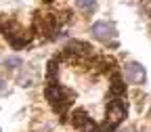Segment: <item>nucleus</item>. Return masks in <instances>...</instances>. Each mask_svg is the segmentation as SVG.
<instances>
[{
	"label": "nucleus",
	"mask_w": 151,
	"mask_h": 132,
	"mask_svg": "<svg viewBox=\"0 0 151 132\" xmlns=\"http://www.w3.org/2000/svg\"><path fill=\"white\" fill-rule=\"evenodd\" d=\"M76 4H78L80 9H84V11H94L97 0H76Z\"/></svg>",
	"instance_id": "nucleus-10"
},
{
	"label": "nucleus",
	"mask_w": 151,
	"mask_h": 132,
	"mask_svg": "<svg viewBox=\"0 0 151 132\" xmlns=\"http://www.w3.org/2000/svg\"><path fill=\"white\" fill-rule=\"evenodd\" d=\"M44 97H46V101L50 103V107H52L57 113H61V116H65V113H67V109H69V105H71V101H73V94H71L67 88L55 84V82H50V84L46 86Z\"/></svg>",
	"instance_id": "nucleus-1"
},
{
	"label": "nucleus",
	"mask_w": 151,
	"mask_h": 132,
	"mask_svg": "<svg viewBox=\"0 0 151 132\" xmlns=\"http://www.w3.org/2000/svg\"><path fill=\"white\" fill-rule=\"evenodd\" d=\"M122 78H124V82H128V84H145L147 73H145V67H143L141 63L130 61V63H126V65L122 67Z\"/></svg>",
	"instance_id": "nucleus-3"
},
{
	"label": "nucleus",
	"mask_w": 151,
	"mask_h": 132,
	"mask_svg": "<svg viewBox=\"0 0 151 132\" xmlns=\"http://www.w3.org/2000/svg\"><path fill=\"white\" fill-rule=\"evenodd\" d=\"M111 94L116 99H122L124 94H126V86H124V80H120L118 75L113 78V82H111Z\"/></svg>",
	"instance_id": "nucleus-7"
},
{
	"label": "nucleus",
	"mask_w": 151,
	"mask_h": 132,
	"mask_svg": "<svg viewBox=\"0 0 151 132\" xmlns=\"http://www.w3.org/2000/svg\"><path fill=\"white\" fill-rule=\"evenodd\" d=\"M59 71V59H50L48 61V80H55V73Z\"/></svg>",
	"instance_id": "nucleus-9"
},
{
	"label": "nucleus",
	"mask_w": 151,
	"mask_h": 132,
	"mask_svg": "<svg viewBox=\"0 0 151 132\" xmlns=\"http://www.w3.org/2000/svg\"><path fill=\"white\" fill-rule=\"evenodd\" d=\"M4 65H6V69H19V67H23V61L19 59V57H9V59L4 61Z\"/></svg>",
	"instance_id": "nucleus-8"
},
{
	"label": "nucleus",
	"mask_w": 151,
	"mask_h": 132,
	"mask_svg": "<svg viewBox=\"0 0 151 132\" xmlns=\"http://www.w3.org/2000/svg\"><path fill=\"white\" fill-rule=\"evenodd\" d=\"M90 52H92V46H88L86 42H78V40L69 42L63 50L65 57H69V55H90Z\"/></svg>",
	"instance_id": "nucleus-6"
},
{
	"label": "nucleus",
	"mask_w": 151,
	"mask_h": 132,
	"mask_svg": "<svg viewBox=\"0 0 151 132\" xmlns=\"http://www.w3.org/2000/svg\"><path fill=\"white\" fill-rule=\"evenodd\" d=\"M90 34L97 38L99 42L107 46H116L118 44V27L113 21H97L90 27Z\"/></svg>",
	"instance_id": "nucleus-2"
},
{
	"label": "nucleus",
	"mask_w": 151,
	"mask_h": 132,
	"mask_svg": "<svg viewBox=\"0 0 151 132\" xmlns=\"http://www.w3.org/2000/svg\"><path fill=\"white\" fill-rule=\"evenodd\" d=\"M126 132H132V130H126Z\"/></svg>",
	"instance_id": "nucleus-12"
},
{
	"label": "nucleus",
	"mask_w": 151,
	"mask_h": 132,
	"mask_svg": "<svg viewBox=\"0 0 151 132\" xmlns=\"http://www.w3.org/2000/svg\"><path fill=\"white\" fill-rule=\"evenodd\" d=\"M71 124L82 132H92V128H94V122L88 118V113L84 109H76L71 113Z\"/></svg>",
	"instance_id": "nucleus-5"
},
{
	"label": "nucleus",
	"mask_w": 151,
	"mask_h": 132,
	"mask_svg": "<svg viewBox=\"0 0 151 132\" xmlns=\"http://www.w3.org/2000/svg\"><path fill=\"white\" fill-rule=\"evenodd\" d=\"M124 118H126V105H122V103H118V101H111L109 107H107V120H105L103 124H105L109 130H113Z\"/></svg>",
	"instance_id": "nucleus-4"
},
{
	"label": "nucleus",
	"mask_w": 151,
	"mask_h": 132,
	"mask_svg": "<svg viewBox=\"0 0 151 132\" xmlns=\"http://www.w3.org/2000/svg\"><path fill=\"white\" fill-rule=\"evenodd\" d=\"M4 90H6V84H4V80H2V78H0V94H2Z\"/></svg>",
	"instance_id": "nucleus-11"
}]
</instances>
